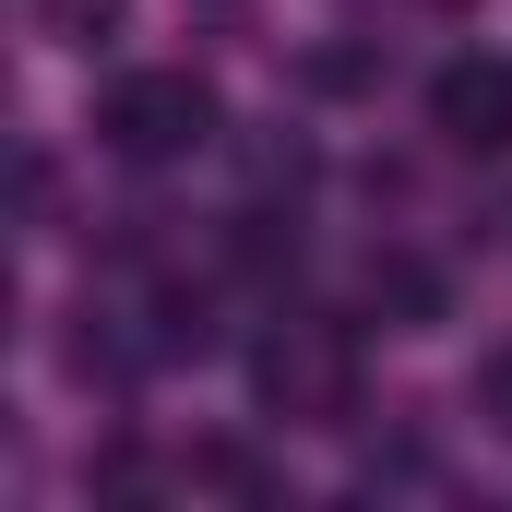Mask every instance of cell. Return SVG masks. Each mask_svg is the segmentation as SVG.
Here are the masks:
<instances>
[{"label": "cell", "mask_w": 512, "mask_h": 512, "mask_svg": "<svg viewBox=\"0 0 512 512\" xmlns=\"http://www.w3.org/2000/svg\"><path fill=\"white\" fill-rule=\"evenodd\" d=\"M251 393L262 417H310V429H346L358 417V334L346 322H286L251 346Z\"/></svg>", "instance_id": "cell-1"}, {"label": "cell", "mask_w": 512, "mask_h": 512, "mask_svg": "<svg viewBox=\"0 0 512 512\" xmlns=\"http://www.w3.org/2000/svg\"><path fill=\"white\" fill-rule=\"evenodd\" d=\"M96 143L120 167H179V155L215 143V84L203 72H131V84H108V108H96Z\"/></svg>", "instance_id": "cell-2"}, {"label": "cell", "mask_w": 512, "mask_h": 512, "mask_svg": "<svg viewBox=\"0 0 512 512\" xmlns=\"http://www.w3.org/2000/svg\"><path fill=\"white\" fill-rule=\"evenodd\" d=\"M429 131L465 155H512V60H453L429 84Z\"/></svg>", "instance_id": "cell-3"}, {"label": "cell", "mask_w": 512, "mask_h": 512, "mask_svg": "<svg viewBox=\"0 0 512 512\" xmlns=\"http://www.w3.org/2000/svg\"><path fill=\"white\" fill-rule=\"evenodd\" d=\"M370 310H393L405 334H429V322H453V286H441V262L382 251V262H370Z\"/></svg>", "instance_id": "cell-4"}, {"label": "cell", "mask_w": 512, "mask_h": 512, "mask_svg": "<svg viewBox=\"0 0 512 512\" xmlns=\"http://www.w3.org/2000/svg\"><path fill=\"white\" fill-rule=\"evenodd\" d=\"M36 24H48L60 48H108V36H120V0H36Z\"/></svg>", "instance_id": "cell-5"}, {"label": "cell", "mask_w": 512, "mask_h": 512, "mask_svg": "<svg viewBox=\"0 0 512 512\" xmlns=\"http://www.w3.org/2000/svg\"><path fill=\"white\" fill-rule=\"evenodd\" d=\"M477 405H489V417H501V429H512V346H501V358H489V370H477Z\"/></svg>", "instance_id": "cell-6"}]
</instances>
